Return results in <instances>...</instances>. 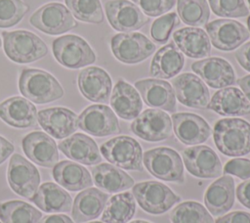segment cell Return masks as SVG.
Masks as SVG:
<instances>
[{"label": "cell", "mask_w": 250, "mask_h": 223, "mask_svg": "<svg viewBox=\"0 0 250 223\" xmlns=\"http://www.w3.org/2000/svg\"><path fill=\"white\" fill-rule=\"evenodd\" d=\"M213 138L217 149L228 156L250 153V123L241 118H223L214 126Z\"/></svg>", "instance_id": "cell-1"}, {"label": "cell", "mask_w": 250, "mask_h": 223, "mask_svg": "<svg viewBox=\"0 0 250 223\" xmlns=\"http://www.w3.org/2000/svg\"><path fill=\"white\" fill-rule=\"evenodd\" d=\"M22 96L35 104H47L63 96L59 81L49 72L37 68H23L19 78Z\"/></svg>", "instance_id": "cell-2"}, {"label": "cell", "mask_w": 250, "mask_h": 223, "mask_svg": "<svg viewBox=\"0 0 250 223\" xmlns=\"http://www.w3.org/2000/svg\"><path fill=\"white\" fill-rule=\"evenodd\" d=\"M4 51L15 63L28 64L35 62L48 53L45 42L36 34L27 30L3 31Z\"/></svg>", "instance_id": "cell-3"}, {"label": "cell", "mask_w": 250, "mask_h": 223, "mask_svg": "<svg viewBox=\"0 0 250 223\" xmlns=\"http://www.w3.org/2000/svg\"><path fill=\"white\" fill-rule=\"evenodd\" d=\"M52 49L59 64L67 68H80L96 61V55L90 45L78 35L67 34L56 38Z\"/></svg>", "instance_id": "cell-4"}, {"label": "cell", "mask_w": 250, "mask_h": 223, "mask_svg": "<svg viewBox=\"0 0 250 223\" xmlns=\"http://www.w3.org/2000/svg\"><path fill=\"white\" fill-rule=\"evenodd\" d=\"M143 161L147 171L160 180L178 183L185 180L183 160L173 149L160 147L148 150L145 153Z\"/></svg>", "instance_id": "cell-5"}, {"label": "cell", "mask_w": 250, "mask_h": 223, "mask_svg": "<svg viewBox=\"0 0 250 223\" xmlns=\"http://www.w3.org/2000/svg\"><path fill=\"white\" fill-rule=\"evenodd\" d=\"M101 153L106 160L117 167L126 170H144L142 147L132 137H114L101 146Z\"/></svg>", "instance_id": "cell-6"}, {"label": "cell", "mask_w": 250, "mask_h": 223, "mask_svg": "<svg viewBox=\"0 0 250 223\" xmlns=\"http://www.w3.org/2000/svg\"><path fill=\"white\" fill-rule=\"evenodd\" d=\"M132 192L142 209L150 214L164 213L181 200L170 188L157 181L135 184Z\"/></svg>", "instance_id": "cell-7"}, {"label": "cell", "mask_w": 250, "mask_h": 223, "mask_svg": "<svg viewBox=\"0 0 250 223\" xmlns=\"http://www.w3.org/2000/svg\"><path fill=\"white\" fill-rule=\"evenodd\" d=\"M110 47L114 57L128 65L141 63L155 51V45L146 36L133 31L113 35Z\"/></svg>", "instance_id": "cell-8"}, {"label": "cell", "mask_w": 250, "mask_h": 223, "mask_svg": "<svg viewBox=\"0 0 250 223\" xmlns=\"http://www.w3.org/2000/svg\"><path fill=\"white\" fill-rule=\"evenodd\" d=\"M30 23L40 31L59 35L77 26L70 11L62 3L52 2L40 7L29 19Z\"/></svg>", "instance_id": "cell-9"}, {"label": "cell", "mask_w": 250, "mask_h": 223, "mask_svg": "<svg viewBox=\"0 0 250 223\" xmlns=\"http://www.w3.org/2000/svg\"><path fill=\"white\" fill-rule=\"evenodd\" d=\"M7 179L16 194L28 200L32 199L40 184L38 169L19 154L13 155L10 159Z\"/></svg>", "instance_id": "cell-10"}, {"label": "cell", "mask_w": 250, "mask_h": 223, "mask_svg": "<svg viewBox=\"0 0 250 223\" xmlns=\"http://www.w3.org/2000/svg\"><path fill=\"white\" fill-rule=\"evenodd\" d=\"M78 127L96 137L116 135L121 132L115 113L105 105L87 107L78 116Z\"/></svg>", "instance_id": "cell-11"}, {"label": "cell", "mask_w": 250, "mask_h": 223, "mask_svg": "<svg viewBox=\"0 0 250 223\" xmlns=\"http://www.w3.org/2000/svg\"><path fill=\"white\" fill-rule=\"evenodd\" d=\"M212 45L221 51H232L250 36L248 29L239 22L219 19L205 24Z\"/></svg>", "instance_id": "cell-12"}, {"label": "cell", "mask_w": 250, "mask_h": 223, "mask_svg": "<svg viewBox=\"0 0 250 223\" xmlns=\"http://www.w3.org/2000/svg\"><path fill=\"white\" fill-rule=\"evenodd\" d=\"M132 132L143 140L158 142L172 134V121L168 113L155 109H148L140 113L131 123Z\"/></svg>", "instance_id": "cell-13"}, {"label": "cell", "mask_w": 250, "mask_h": 223, "mask_svg": "<svg viewBox=\"0 0 250 223\" xmlns=\"http://www.w3.org/2000/svg\"><path fill=\"white\" fill-rule=\"evenodd\" d=\"M104 9L109 24L117 31L132 32L149 21L135 3L128 0L106 1Z\"/></svg>", "instance_id": "cell-14"}, {"label": "cell", "mask_w": 250, "mask_h": 223, "mask_svg": "<svg viewBox=\"0 0 250 223\" xmlns=\"http://www.w3.org/2000/svg\"><path fill=\"white\" fill-rule=\"evenodd\" d=\"M187 170L198 178H216L222 174V164L217 154L207 146H194L183 153Z\"/></svg>", "instance_id": "cell-15"}, {"label": "cell", "mask_w": 250, "mask_h": 223, "mask_svg": "<svg viewBox=\"0 0 250 223\" xmlns=\"http://www.w3.org/2000/svg\"><path fill=\"white\" fill-rule=\"evenodd\" d=\"M172 85L181 104L193 109H207L210 102L209 90L198 76L186 72L174 78Z\"/></svg>", "instance_id": "cell-16"}, {"label": "cell", "mask_w": 250, "mask_h": 223, "mask_svg": "<svg viewBox=\"0 0 250 223\" xmlns=\"http://www.w3.org/2000/svg\"><path fill=\"white\" fill-rule=\"evenodd\" d=\"M77 81L81 94L89 101L102 104L109 102L112 82L104 69L99 67H86L80 71Z\"/></svg>", "instance_id": "cell-17"}, {"label": "cell", "mask_w": 250, "mask_h": 223, "mask_svg": "<svg viewBox=\"0 0 250 223\" xmlns=\"http://www.w3.org/2000/svg\"><path fill=\"white\" fill-rule=\"evenodd\" d=\"M37 120L40 126L56 139H63L74 133L78 127L75 112L66 108L55 107L39 111Z\"/></svg>", "instance_id": "cell-18"}, {"label": "cell", "mask_w": 250, "mask_h": 223, "mask_svg": "<svg viewBox=\"0 0 250 223\" xmlns=\"http://www.w3.org/2000/svg\"><path fill=\"white\" fill-rule=\"evenodd\" d=\"M135 87L148 107L172 113L176 112V96L169 82L158 78H147L136 81Z\"/></svg>", "instance_id": "cell-19"}, {"label": "cell", "mask_w": 250, "mask_h": 223, "mask_svg": "<svg viewBox=\"0 0 250 223\" xmlns=\"http://www.w3.org/2000/svg\"><path fill=\"white\" fill-rule=\"evenodd\" d=\"M21 147L25 156L37 165L54 167L59 161L56 142L44 132L33 131L23 137Z\"/></svg>", "instance_id": "cell-20"}, {"label": "cell", "mask_w": 250, "mask_h": 223, "mask_svg": "<svg viewBox=\"0 0 250 223\" xmlns=\"http://www.w3.org/2000/svg\"><path fill=\"white\" fill-rule=\"evenodd\" d=\"M191 69L212 88H226L235 81L232 66L222 58L213 57L194 62L191 65Z\"/></svg>", "instance_id": "cell-21"}, {"label": "cell", "mask_w": 250, "mask_h": 223, "mask_svg": "<svg viewBox=\"0 0 250 223\" xmlns=\"http://www.w3.org/2000/svg\"><path fill=\"white\" fill-rule=\"evenodd\" d=\"M172 122L176 137L185 145L201 144L211 135L209 124L201 116L194 113H173Z\"/></svg>", "instance_id": "cell-22"}, {"label": "cell", "mask_w": 250, "mask_h": 223, "mask_svg": "<svg viewBox=\"0 0 250 223\" xmlns=\"http://www.w3.org/2000/svg\"><path fill=\"white\" fill-rule=\"evenodd\" d=\"M0 118L10 126L27 128L37 120L36 107L23 97H11L0 103Z\"/></svg>", "instance_id": "cell-23"}, {"label": "cell", "mask_w": 250, "mask_h": 223, "mask_svg": "<svg viewBox=\"0 0 250 223\" xmlns=\"http://www.w3.org/2000/svg\"><path fill=\"white\" fill-rule=\"evenodd\" d=\"M58 147L65 156L79 163L94 165L102 161V156L96 142L85 134H73L60 142Z\"/></svg>", "instance_id": "cell-24"}, {"label": "cell", "mask_w": 250, "mask_h": 223, "mask_svg": "<svg viewBox=\"0 0 250 223\" xmlns=\"http://www.w3.org/2000/svg\"><path fill=\"white\" fill-rule=\"evenodd\" d=\"M207 109L223 116H240L250 113V102L238 88L226 87L213 95Z\"/></svg>", "instance_id": "cell-25"}, {"label": "cell", "mask_w": 250, "mask_h": 223, "mask_svg": "<svg viewBox=\"0 0 250 223\" xmlns=\"http://www.w3.org/2000/svg\"><path fill=\"white\" fill-rule=\"evenodd\" d=\"M108 195L97 188H89L80 192L74 199L71 216L74 222L84 223L98 218L106 202Z\"/></svg>", "instance_id": "cell-26"}, {"label": "cell", "mask_w": 250, "mask_h": 223, "mask_svg": "<svg viewBox=\"0 0 250 223\" xmlns=\"http://www.w3.org/2000/svg\"><path fill=\"white\" fill-rule=\"evenodd\" d=\"M109 102L114 112L126 120L136 118L143 109V102L139 92L122 79L118 80L114 85Z\"/></svg>", "instance_id": "cell-27"}, {"label": "cell", "mask_w": 250, "mask_h": 223, "mask_svg": "<svg viewBox=\"0 0 250 223\" xmlns=\"http://www.w3.org/2000/svg\"><path fill=\"white\" fill-rule=\"evenodd\" d=\"M234 202V181L231 176H223L213 182L205 192L204 203L212 215H224Z\"/></svg>", "instance_id": "cell-28"}, {"label": "cell", "mask_w": 250, "mask_h": 223, "mask_svg": "<svg viewBox=\"0 0 250 223\" xmlns=\"http://www.w3.org/2000/svg\"><path fill=\"white\" fill-rule=\"evenodd\" d=\"M30 201L47 213L68 212L72 207L70 195L53 182L43 183Z\"/></svg>", "instance_id": "cell-29"}, {"label": "cell", "mask_w": 250, "mask_h": 223, "mask_svg": "<svg viewBox=\"0 0 250 223\" xmlns=\"http://www.w3.org/2000/svg\"><path fill=\"white\" fill-rule=\"evenodd\" d=\"M178 49L192 59H201L210 55V39L205 30L199 27H184L173 33Z\"/></svg>", "instance_id": "cell-30"}, {"label": "cell", "mask_w": 250, "mask_h": 223, "mask_svg": "<svg viewBox=\"0 0 250 223\" xmlns=\"http://www.w3.org/2000/svg\"><path fill=\"white\" fill-rule=\"evenodd\" d=\"M52 173L55 181L67 191L77 192L93 185L89 171L73 161L62 160L57 163Z\"/></svg>", "instance_id": "cell-31"}, {"label": "cell", "mask_w": 250, "mask_h": 223, "mask_svg": "<svg viewBox=\"0 0 250 223\" xmlns=\"http://www.w3.org/2000/svg\"><path fill=\"white\" fill-rule=\"evenodd\" d=\"M184 64L185 58L182 52L173 43H169L154 54L150 63L149 73L158 79H169L182 70Z\"/></svg>", "instance_id": "cell-32"}, {"label": "cell", "mask_w": 250, "mask_h": 223, "mask_svg": "<svg viewBox=\"0 0 250 223\" xmlns=\"http://www.w3.org/2000/svg\"><path fill=\"white\" fill-rule=\"evenodd\" d=\"M95 185L103 191L116 193L134 185V180L126 172L109 163H101L92 168Z\"/></svg>", "instance_id": "cell-33"}, {"label": "cell", "mask_w": 250, "mask_h": 223, "mask_svg": "<svg viewBox=\"0 0 250 223\" xmlns=\"http://www.w3.org/2000/svg\"><path fill=\"white\" fill-rule=\"evenodd\" d=\"M136 211V201L133 194L126 192L111 197L102 215V221L104 223H127Z\"/></svg>", "instance_id": "cell-34"}, {"label": "cell", "mask_w": 250, "mask_h": 223, "mask_svg": "<svg viewBox=\"0 0 250 223\" xmlns=\"http://www.w3.org/2000/svg\"><path fill=\"white\" fill-rule=\"evenodd\" d=\"M42 213L31 204L21 201H9L0 203L2 223H37Z\"/></svg>", "instance_id": "cell-35"}, {"label": "cell", "mask_w": 250, "mask_h": 223, "mask_svg": "<svg viewBox=\"0 0 250 223\" xmlns=\"http://www.w3.org/2000/svg\"><path fill=\"white\" fill-rule=\"evenodd\" d=\"M180 19L190 26H203L210 18V9L206 0H177Z\"/></svg>", "instance_id": "cell-36"}, {"label": "cell", "mask_w": 250, "mask_h": 223, "mask_svg": "<svg viewBox=\"0 0 250 223\" xmlns=\"http://www.w3.org/2000/svg\"><path fill=\"white\" fill-rule=\"evenodd\" d=\"M172 223H215L207 209L196 201H185L170 213Z\"/></svg>", "instance_id": "cell-37"}, {"label": "cell", "mask_w": 250, "mask_h": 223, "mask_svg": "<svg viewBox=\"0 0 250 223\" xmlns=\"http://www.w3.org/2000/svg\"><path fill=\"white\" fill-rule=\"evenodd\" d=\"M64 2L72 16L79 21L101 23L104 20L100 0H64Z\"/></svg>", "instance_id": "cell-38"}, {"label": "cell", "mask_w": 250, "mask_h": 223, "mask_svg": "<svg viewBox=\"0 0 250 223\" xmlns=\"http://www.w3.org/2000/svg\"><path fill=\"white\" fill-rule=\"evenodd\" d=\"M28 11V5L21 0H0V27L16 25Z\"/></svg>", "instance_id": "cell-39"}, {"label": "cell", "mask_w": 250, "mask_h": 223, "mask_svg": "<svg viewBox=\"0 0 250 223\" xmlns=\"http://www.w3.org/2000/svg\"><path fill=\"white\" fill-rule=\"evenodd\" d=\"M215 15L224 18H242L249 15L244 0H208Z\"/></svg>", "instance_id": "cell-40"}, {"label": "cell", "mask_w": 250, "mask_h": 223, "mask_svg": "<svg viewBox=\"0 0 250 223\" xmlns=\"http://www.w3.org/2000/svg\"><path fill=\"white\" fill-rule=\"evenodd\" d=\"M179 24L180 20L174 12L160 16L152 22L150 26V35L155 42L164 44L168 41L172 30Z\"/></svg>", "instance_id": "cell-41"}, {"label": "cell", "mask_w": 250, "mask_h": 223, "mask_svg": "<svg viewBox=\"0 0 250 223\" xmlns=\"http://www.w3.org/2000/svg\"><path fill=\"white\" fill-rule=\"evenodd\" d=\"M145 15L149 17H158L170 11L176 3V0H132Z\"/></svg>", "instance_id": "cell-42"}, {"label": "cell", "mask_w": 250, "mask_h": 223, "mask_svg": "<svg viewBox=\"0 0 250 223\" xmlns=\"http://www.w3.org/2000/svg\"><path fill=\"white\" fill-rule=\"evenodd\" d=\"M224 173L246 180L250 178V160L247 158H234L229 160L224 167Z\"/></svg>", "instance_id": "cell-43"}, {"label": "cell", "mask_w": 250, "mask_h": 223, "mask_svg": "<svg viewBox=\"0 0 250 223\" xmlns=\"http://www.w3.org/2000/svg\"><path fill=\"white\" fill-rule=\"evenodd\" d=\"M215 223H250V213L245 211H232L219 217Z\"/></svg>", "instance_id": "cell-44"}, {"label": "cell", "mask_w": 250, "mask_h": 223, "mask_svg": "<svg viewBox=\"0 0 250 223\" xmlns=\"http://www.w3.org/2000/svg\"><path fill=\"white\" fill-rule=\"evenodd\" d=\"M234 57L239 65L250 72V41L240 46L234 53Z\"/></svg>", "instance_id": "cell-45"}, {"label": "cell", "mask_w": 250, "mask_h": 223, "mask_svg": "<svg viewBox=\"0 0 250 223\" xmlns=\"http://www.w3.org/2000/svg\"><path fill=\"white\" fill-rule=\"evenodd\" d=\"M236 197L241 204L250 209V179L238 185L236 188Z\"/></svg>", "instance_id": "cell-46"}, {"label": "cell", "mask_w": 250, "mask_h": 223, "mask_svg": "<svg viewBox=\"0 0 250 223\" xmlns=\"http://www.w3.org/2000/svg\"><path fill=\"white\" fill-rule=\"evenodd\" d=\"M14 152V146L4 137L0 136V164H2Z\"/></svg>", "instance_id": "cell-47"}, {"label": "cell", "mask_w": 250, "mask_h": 223, "mask_svg": "<svg viewBox=\"0 0 250 223\" xmlns=\"http://www.w3.org/2000/svg\"><path fill=\"white\" fill-rule=\"evenodd\" d=\"M37 223H74L68 216L63 214L47 215L39 220Z\"/></svg>", "instance_id": "cell-48"}, {"label": "cell", "mask_w": 250, "mask_h": 223, "mask_svg": "<svg viewBox=\"0 0 250 223\" xmlns=\"http://www.w3.org/2000/svg\"><path fill=\"white\" fill-rule=\"evenodd\" d=\"M236 83L239 85L243 94L245 95V97L250 102V74L238 78Z\"/></svg>", "instance_id": "cell-49"}, {"label": "cell", "mask_w": 250, "mask_h": 223, "mask_svg": "<svg viewBox=\"0 0 250 223\" xmlns=\"http://www.w3.org/2000/svg\"><path fill=\"white\" fill-rule=\"evenodd\" d=\"M130 223H149V222L145 221V220H135V221H132Z\"/></svg>", "instance_id": "cell-50"}, {"label": "cell", "mask_w": 250, "mask_h": 223, "mask_svg": "<svg viewBox=\"0 0 250 223\" xmlns=\"http://www.w3.org/2000/svg\"><path fill=\"white\" fill-rule=\"evenodd\" d=\"M247 26H248V31L250 33V15L248 16V19H247Z\"/></svg>", "instance_id": "cell-51"}, {"label": "cell", "mask_w": 250, "mask_h": 223, "mask_svg": "<svg viewBox=\"0 0 250 223\" xmlns=\"http://www.w3.org/2000/svg\"><path fill=\"white\" fill-rule=\"evenodd\" d=\"M89 223H103V222H100V221H94V222H89Z\"/></svg>", "instance_id": "cell-52"}, {"label": "cell", "mask_w": 250, "mask_h": 223, "mask_svg": "<svg viewBox=\"0 0 250 223\" xmlns=\"http://www.w3.org/2000/svg\"><path fill=\"white\" fill-rule=\"evenodd\" d=\"M247 2H248V6H249V9H250V0H247Z\"/></svg>", "instance_id": "cell-53"}, {"label": "cell", "mask_w": 250, "mask_h": 223, "mask_svg": "<svg viewBox=\"0 0 250 223\" xmlns=\"http://www.w3.org/2000/svg\"><path fill=\"white\" fill-rule=\"evenodd\" d=\"M0 47H1V39H0Z\"/></svg>", "instance_id": "cell-54"}, {"label": "cell", "mask_w": 250, "mask_h": 223, "mask_svg": "<svg viewBox=\"0 0 250 223\" xmlns=\"http://www.w3.org/2000/svg\"><path fill=\"white\" fill-rule=\"evenodd\" d=\"M0 223H1V222H0Z\"/></svg>", "instance_id": "cell-55"}]
</instances>
